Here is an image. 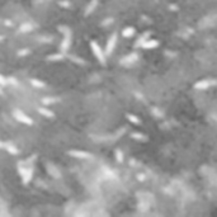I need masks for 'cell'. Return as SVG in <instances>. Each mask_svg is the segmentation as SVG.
Returning a JSON list of instances; mask_svg holds the SVG:
<instances>
[{
	"label": "cell",
	"mask_w": 217,
	"mask_h": 217,
	"mask_svg": "<svg viewBox=\"0 0 217 217\" xmlns=\"http://www.w3.org/2000/svg\"><path fill=\"white\" fill-rule=\"evenodd\" d=\"M70 45H71V31L67 29L66 32H64V39L61 42V51L66 52L70 48Z\"/></svg>",
	"instance_id": "obj_4"
},
{
	"label": "cell",
	"mask_w": 217,
	"mask_h": 217,
	"mask_svg": "<svg viewBox=\"0 0 217 217\" xmlns=\"http://www.w3.org/2000/svg\"><path fill=\"white\" fill-rule=\"evenodd\" d=\"M7 84H8V80L0 74V86H7Z\"/></svg>",
	"instance_id": "obj_21"
},
{
	"label": "cell",
	"mask_w": 217,
	"mask_h": 217,
	"mask_svg": "<svg viewBox=\"0 0 217 217\" xmlns=\"http://www.w3.org/2000/svg\"><path fill=\"white\" fill-rule=\"evenodd\" d=\"M116 159L118 162H122L123 161V154H122L121 150H116Z\"/></svg>",
	"instance_id": "obj_20"
},
{
	"label": "cell",
	"mask_w": 217,
	"mask_h": 217,
	"mask_svg": "<svg viewBox=\"0 0 217 217\" xmlns=\"http://www.w3.org/2000/svg\"><path fill=\"white\" fill-rule=\"evenodd\" d=\"M0 147H5V144L4 142H0Z\"/></svg>",
	"instance_id": "obj_26"
},
{
	"label": "cell",
	"mask_w": 217,
	"mask_h": 217,
	"mask_svg": "<svg viewBox=\"0 0 217 217\" xmlns=\"http://www.w3.org/2000/svg\"><path fill=\"white\" fill-rule=\"evenodd\" d=\"M32 29H33V25H32V24H29V23L22 24V25H20V28H19V31H20V32H29V31H32Z\"/></svg>",
	"instance_id": "obj_17"
},
{
	"label": "cell",
	"mask_w": 217,
	"mask_h": 217,
	"mask_svg": "<svg viewBox=\"0 0 217 217\" xmlns=\"http://www.w3.org/2000/svg\"><path fill=\"white\" fill-rule=\"evenodd\" d=\"M216 81L215 80H201V81H197V83L194 84V88L196 89H208L210 86H213Z\"/></svg>",
	"instance_id": "obj_6"
},
{
	"label": "cell",
	"mask_w": 217,
	"mask_h": 217,
	"mask_svg": "<svg viewBox=\"0 0 217 217\" xmlns=\"http://www.w3.org/2000/svg\"><path fill=\"white\" fill-rule=\"evenodd\" d=\"M135 33H136V29H135L133 27H127V28H125V29H123V32H122L123 37H127V38L132 37Z\"/></svg>",
	"instance_id": "obj_12"
},
{
	"label": "cell",
	"mask_w": 217,
	"mask_h": 217,
	"mask_svg": "<svg viewBox=\"0 0 217 217\" xmlns=\"http://www.w3.org/2000/svg\"><path fill=\"white\" fill-rule=\"evenodd\" d=\"M97 5H98V0H91V2L88 4V7H86V9H85V16H89L90 13L97 8Z\"/></svg>",
	"instance_id": "obj_10"
},
{
	"label": "cell",
	"mask_w": 217,
	"mask_h": 217,
	"mask_svg": "<svg viewBox=\"0 0 217 217\" xmlns=\"http://www.w3.org/2000/svg\"><path fill=\"white\" fill-rule=\"evenodd\" d=\"M150 34H151V32H145V33H142V36L136 41V42H135V47H141V45L145 42L146 39H148L150 38Z\"/></svg>",
	"instance_id": "obj_9"
},
{
	"label": "cell",
	"mask_w": 217,
	"mask_h": 217,
	"mask_svg": "<svg viewBox=\"0 0 217 217\" xmlns=\"http://www.w3.org/2000/svg\"><path fill=\"white\" fill-rule=\"evenodd\" d=\"M60 5H61V7H70V5H69V3H67V2H61V3H60Z\"/></svg>",
	"instance_id": "obj_25"
},
{
	"label": "cell",
	"mask_w": 217,
	"mask_h": 217,
	"mask_svg": "<svg viewBox=\"0 0 217 217\" xmlns=\"http://www.w3.org/2000/svg\"><path fill=\"white\" fill-rule=\"evenodd\" d=\"M139 59V56H137V53H130V55L128 56H126V57H123V59H122L121 60V64L122 65H128V64H132V62H135V61H136Z\"/></svg>",
	"instance_id": "obj_8"
},
{
	"label": "cell",
	"mask_w": 217,
	"mask_h": 217,
	"mask_svg": "<svg viewBox=\"0 0 217 217\" xmlns=\"http://www.w3.org/2000/svg\"><path fill=\"white\" fill-rule=\"evenodd\" d=\"M90 48L94 53V56L97 57V60L100 62V64H105V55L103 53L100 46L95 42V41H90Z\"/></svg>",
	"instance_id": "obj_1"
},
{
	"label": "cell",
	"mask_w": 217,
	"mask_h": 217,
	"mask_svg": "<svg viewBox=\"0 0 217 217\" xmlns=\"http://www.w3.org/2000/svg\"><path fill=\"white\" fill-rule=\"evenodd\" d=\"M131 137L133 140H137V141H147V136L144 133H140V132H133L131 133Z\"/></svg>",
	"instance_id": "obj_11"
},
{
	"label": "cell",
	"mask_w": 217,
	"mask_h": 217,
	"mask_svg": "<svg viewBox=\"0 0 217 217\" xmlns=\"http://www.w3.org/2000/svg\"><path fill=\"white\" fill-rule=\"evenodd\" d=\"M64 56H65V55H62V53H53V55H50L47 59H48L50 61H60V60L64 59Z\"/></svg>",
	"instance_id": "obj_16"
},
{
	"label": "cell",
	"mask_w": 217,
	"mask_h": 217,
	"mask_svg": "<svg viewBox=\"0 0 217 217\" xmlns=\"http://www.w3.org/2000/svg\"><path fill=\"white\" fill-rule=\"evenodd\" d=\"M4 148H7V150L10 153V154H13V155H17L18 154V148L14 146V145H11V144H5V147Z\"/></svg>",
	"instance_id": "obj_14"
},
{
	"label": "cell",
	"mask_w": 217,
	"mask_h": 217,
	"mask_svg": "<svg viewBox=\"0 0 217 217\" xmlns=\"http://www.w3.org/2000/svg\"><path fill=\"white\" fill-rule=\"evenodd\" d=\"M157 46H159V41H156V39H146L141 45V47L145 50H153V48H156Z\"/></svg>",
	"instance_id": "obj_7"
},
{
	"label": "cell",
	"mask_w": 217,
	"mask_h": 217,
	"mask_svg": "<svg viewBox=\"0 0 217 217\" xmlns=\"http://www.w3.org/2000/svg\"><path fill=\"white\" fill-rule=\"evenodd\" d=\"M127 118L130 119V122H132V123H136V125L141 123L140 118H139L137 116H135V114H127Z\"/></svg>",
	"instance_id": "obj_18"
},
{
	"label": "cell",
	"mask_w": 217,
	"mask_h": 217,
	"mask_svg": "<svg viewBox=\"0 0 217 217\" xmlns=\"http://www.w3.org/2000/svg\"><path fill=\"white\" fill-rule=\"evenodd\" d=\"M71 60H74V61H76V62H79V64H81V65H84L85 62L83 61V60H80V59H76V57H73Z\"/></svg>",
	"instance_id": "obj_24"
},
{
	"label": "cell",
	"mask_w": 217,
	"mask_h": 217,
	"mask_svg": "<svg viewBox=\"0 0 217 217\" xmlns=\"http://www.w3.org/2000/svg\"><path fill=\"white\" fill-rule=\"evenodd\" d=\"M3 39H4V36H0V42H2Z\"/></svg>",
	"instance_id": "obj_27"
},
{
	"label": "cell",
	"mask_w": 217,
	"mask_h": 217,
	"mask_svg": "<svg viewBox=\"0 0 217 217\" xmlns=\"http://www.w3.org/2000/svg\"><path fill=\"white\" fill-rule=\"evenodd\" d=\"M31 84L36 88H45L46 86V84L43 83V81H41L38 79H31Z\"/></svg>",
	"instance_id": "obj_15"
},
{
	"label": "cell",
	"mask_w": 217,
	"mask_h": 217,
	"mask_svg": "<svg viewBox=\"0 0 217 217\" xmlns=\"http://www.w3.org/2000/svg\"><path fill=\"white\" fill-rule=\"evenodd\" d=\"M55 102H59V99L57 98H43L42 99L43 104H50V103H55Z\"/></svg>",
	"instance_id": "obj_19"
},
{
	"label": "cell",
	"mask_w": 217,
	"mask_h": 217,
	"mask_svg": "<svg viewBox=\"0 0 217 217\" xmlns=\"http://www.w3.org/2000/svg\"><path fill=\"white\" fill-rule=\"evenodd\" d=\"M29 52V50H22V51H19V56H24L25 53H28Z\"/></svg>",
	"instance_id": "obj_22"
},
{
	"label": "cell",
	"mask_w": 217,
	"mask_h": 217,
	"mask_svg": "<svg viewBox=\"0 0 217 217\" xmlns=\"http://www.w3.org/2000/svg\"><path fill=\"white\" fill-rule=\"evenodd\" d=\"M14 118L18 121V122H20V123H24V125H28V126H31V125H33V119L29 117V116H27L24 112H22V111H19V109H17V111H14Z\"/></svg>",
	"instance_id": "obj_2"
},
{
	"label": "cell",
	"mask_w": 217,
	"mask_h": 217,
	"mask_svg": "<svg viewBox=\"0 0 217 217\" xmlns=\"http://www.w3.org/2000/svg\"><path fill=\"white\" fill-rule=\"evenodd\" d=\"M38 112L41 113V114H42V116H45V117H47V118H52L53 116H55V114H53V112H51L50 109H47V108H39V109H38Z\"/></svg>",
	"instance_id": "obj_13"
},
{
	"label": "cell",
	"mask_w": 217,
	"mask_h": 217,
	"mask_svg": "<svg viewBox=\"0 0 217 217\" xmlns=\"http://www.w3.org/2000/svg\"><path fill=\"white\" fill-rule=\"evenodd\" d=\"M8 81H10V83L11 84H14V85H17V80L14 79V78H9V79H7Z\"/></svg>",
	"instance_id": "obj_23"
},
{
	"label": "cell",
	"mask_w": 217,
	"mask_h": 217,
	"mask_svg": "<svg viewBox=\"0 0 217 217\" xmlns=\"http://www.w3.org/2000/svg\"><path fill=\"white\" fill-rule=\"evenodd\" d=\"M117 33H113L111 37H109V39H108V42H107V45H105V55L107 56H109L111 53L113 52V50H114V47H116V43H117Z\"/></svg>",
	"instance_id": "obj_3"
},
{
	"label": "cell",
	"mask_w": 217,
	"mask_h": 217,
	"mask_svg": "<svg viewBox=\"0 0 217 217\" xmlns=\"http://www.w3.org/2000/svg\"><path fill=\"white\" fill-rule=\"evenodd\" d=\"M3 94V89H2V86H0V95H2Z\"/></svg>",
	"instance_id": "obj_28"
},
{
	"label": "cell",
	"mask_w": 217,
	"mask_h": 217,
	"mask_svg": "<svg viewBox=\"0 0 217 217\" xmlns=\"http://www.w3.org/2000/svg\"><path fill=\"white\" fill-rule=\"evenodd\" d=\"M69 155L73 156V157H78V159H91L93 157V155L90 153L80 151V150H70Z\"/></svg>",
	"instance_id": "obj_5"
}]
</instances>
